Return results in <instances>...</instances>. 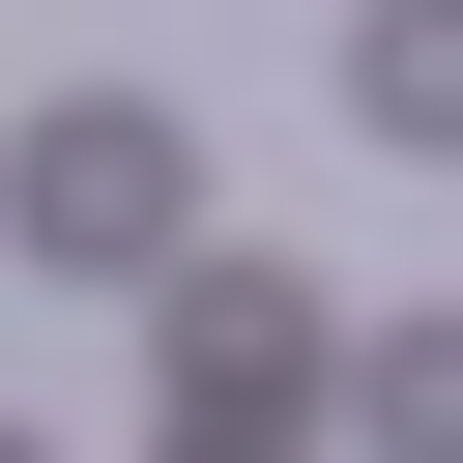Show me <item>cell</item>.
I'll use <instances>...</instances> for the list:
<instances>
[{
	"mask_svg": "<svg viewBox=\"0 0 463 463\" xmlns=\"http://www.w3.org/2000/svg\"><path fill=\"white\" fill-rule=\"evenodd\" d=\"M347 116H376L405 174H463V0H376V29H347Z\"/></svg>",
	"mask_w": 463,
	"mask_h": 463,
	"instance_id": "3957f363",
	"label": "cell"
},
{
	"mask_svg": "<svg viewBox=\"0 0 463 463\" xmlns=\"http://www.w3.org/2000/svg\"><path fill=\"white\" fill-rule=\"evenodd\" d=\"M174 232H203V116H174V87L0 116V260H29V289H174Z\"/></svg>",
	"mask_w": 463,
	"mask_h": 463,
	"instance_id": "6da1fadb",
	"label": "cell"
},
{
	"mask_svg": "<svg viewBox=\"0 0 463 463\" xmlns=\"http://www.w3.org/2000/svg\"><path fill=\"white\" fill-rule=\"evenodd\" d=\"M0 463H29V434H0Z\"/></svg>",
	"mask_w": 463,
	"mask_h": 463,
	"instance_id": "8992f818",
	"label": "cell"
},
{
	"mask_svg": "<svg viewBox=\"0 0 463 463\" xmlns=\"http://www.w3.org/2000/svg\"><path fill=\"white\" fill-rule=\"evenodd\" d=\"M318 405H347V463H463V318H376Z\"/></svg>",
	"mask_w": 463,
	"mask_h": 463,
	"instance_id": "277c9868",
	"label": "cell"
},
{
	"mask_svg": "<svg viewBox=\"0 0 463 463\" xmlns=\"http://www.w3.org/2000/svg\"><path fill=\"white\" fill-rule=\"evenodd\" d=\"M174 463H232V434H174Z\"/></svg>",
	"mask_w": 463,
	"mask_h": 463,
	"instance_id": "5b68a950",
	"label": "cell"
},
{
	"mask_svg": "<svg viewBox=\"0 0 463 463\" xmlns=\"http://www.w3.org/2000/svg\"><path fill=\"white\" fill-rule=\"evenodd\" d=\"M347 376V318L289 289V260H174V434H232V463H289V405Z\"/></svg>",
	"mask_w": 463,
	"mask_h": 463,
	"instance_id": "7a4b0ae2",
	"label": "cell"
}]
</instances>
